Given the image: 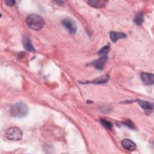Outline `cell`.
Returning a JSON list of instances; mask_svg holds the SVG:
<instances>
[{
	"label": "cell",
	"mask_w": 154,
	"mask_h": 154,
	"mask_svg": "<svg viewBox=\"0 0 154 154\" xmlns=\"http://www.w3.org/2000/svg\"><path fill=\"white\" fill-rule=\"evenodd\" d=\"M122 146L124 149L129 151H134L136 149L135 143L130 139H124L122 141Z\"/></svg>",
	"instance_id": "cell-7"
},
{
	"label": "cell",
	"mask_w": 154,
	"mask_h": 154,
	"mask_svg": "<svg viewBox=\"0 0 154 154\" xmlns=\"http://www.w3.org/2000/svg\"><path fill=\"white\" fill-rule=\"evenodd\" d=\"M142 81L147 85H152L154 83V75L152 73L143 72L140 75Z\"/></svg>",
	"instance_id": "cell-6"
},
{
	"label": "cell",
	"mask_w": 154,
	"mask_h": 154,
	"mask_svg": "<svg viewBox=\"0 0 154 154\" xmlns=\"http://www.w3.org/2000/svg\"><path fill=\"white\" fill-rule=\"evenodd\" d=\"M123 123H124L126 126H128V127L130 128H134V125H133V123H132L131 121H129V120H127V121Z\"/></svg>",
	"instance_id": "cell-17"
},
{
	"label": "cell",
	"mask_w": 154,
	"mask_h": 154,
	"mask_svg": "<svg viewBox=\"0 0 154 154\" xmlns=\"http://www.w3.org/2000/svg\"><path fill=\"white\" fill-rule=\"evenodd\" d=\"M143 20H144V16H143V14L141 13V12H138L135 18H134V22L138 25H140L143 23Z\"/></svg>",
	"instance_id": "cell-13"
},
{
	"label": "cell",
	"mask_w": 154,
	"mask_h": 154,
	"mask_svg": "<svg viewBox=\"0 0 154 154\" xmlns=\"http://www.w3.org/2000/svg\"><path fill=\"white\" fill-rule=\"evenodd\" d=\"M5 3L8 5V6H13L14 5H15V3L16 2L14 1H13V0H7L5 1Z\"/></svg>",
	"instance_id": "cell-16"
},
{
	"label": "cell",
	"mask_w": 154,
	"mask_h": 154,
	"mask_svg": "<svg viewBox=\"0 0 154 154\" xmlns=\"http://www.w3.org/2000/svg\"><path fill=\"white\" fill-rule=\"evenodd\" d=\"M87 2L90 6L94 8H102L106 4V1H98V0H92V1L91 0V1H88Z\"/></svg>",
	"instance_id": "cell-11"
},
{
	"label": "cell",
	"mask_w": 154,
	"mask_h": 154,
	"mask_svg": "<svg viewBox=\"0 0 154 154\" xmlns=\"http://www.w3.org/2000/svg\"><path fill=\"white\" fill-rule=\"evenodd\" d=\"M100 56L101 57L99 58L94 61L91 63V64L93 66H94L95 68H96L99 70H102L103 69V67L105 66V63L107 60V58H108L107 55H102Z\"/></svg>",
	"instance_id": "cell-5"
},
{
	"label": "cell",
	"mask_w": 154,
	"mask_h": 154,
	"mask_svg": "<svg viewBox=\"0 0 154 154\" xmlns=\"http://www.w3.org/2000/svg\"><path fill=\"white\" fill-rule=\"evenodd\" d=\"M109 51V45H107L103 47H102L99 51L98 52L99 55H108V52Z\"/></svg>",
	"instance_id": "cell-15"
},
{
	"label": "cell",
	"mask_w": 154,
	"mask_h": 154,
	"mask_svg": "<svg viewBox=\"0 0 154 154\" xmlns=\"http://www.w3.org/2000/svg\"><path fill=\"white\" fill-rule=\"evenodd\" d=\"M5 135L10 140L18 141L22 137V132L19 128L11 127L6 131Z\"/></svg>",
	"instance_id": "cell-3"
},
{
	"label": "cell",
	"mask_w": 154,
	"mask_h": 154,
	"mask_svg": "<svg viewBox=\"0 0 154 154\" xmlns=\"http://www.w3.org/2000/svg\"><path fill=\"white\" fill-rule=\"evenodd\" d=\"M26 23L31 29L35 31L42 29L45 24L44 19L40 15L31 14L26 18Z\"/></svg>",
	"instance_id": "cell-1"
},
{
	"label": "cell",
	"mask_w": 154,
	"mask_h": 154,
	"mask_svg": "<svg viewBox=\"0 0 154 154\" xmlns=\"http://www.w3.org/2000/svg\"><path fill=\"white\" fill-rule=\"evenodd\" d=\"M100 123L102 125V126L106 129L110 130V129H111V128L112 127V123L110 122H109L105 119H100Z\"/></svg>",
	"instance_id": "cell-14"
},
{
	"label": "cell",
	"mask_w": 154,
	"mask_h": 154,
	"mask_svg": "<svg viewBox=\"0 0 154 154\" xmlns=\"http://www.w3.org/2000/svg\"><path fill=\"white\" fill-rule=\"evenodd\" d=\"M23 46L24 48L29 52H34L35 51V49L32 44L31 39L28 37H24L23 38Z\"/></svg>",
	"instance_id": "cell-10"
},
{
	"label": "cell",
	"mask_w": 154,
	"mask_h": 154,
	"mask_svg": "<svg viewBox=\"0 0 154 154\" xmlns=\"http://www.w3.org/2000/svg\"><path fill=\"white\" fill-rule=\"evenodd\" d=\"M62 25L70 34H75L77 31V26L75 22L70 18H65L62 21Z\"/></svg>",
	"instance_id": "cell-4"
},
{
	"label": "cell",
	"mask_w": 154,
	"mask_h": 154,
	"mask_svg": "<svg viewBox=\"0 0 154 154\" xmlns=\"http://www.w3.org/2000/svg\"><path fill=\"white\" fill-rule=\"evenodd\" d=\"M109 79V76L107 75L100 76L96 79H95L94 80L91 81V83H94V84H103L106 82Z\"/></svg>",
	"instance_id": "cell-12"
},
{
	"label": "cell",
	"mask_w": 154,
	"mask_h": 154,
	"mask_svg": "<svg viewBox=\"0 0 154 154\" xmlns=\"http://www.w3.org/2000/svg\"><path fill=\"white\" fill-rule=\"evenodd\" d=\"M138 102L140 106L146 112H152L153 110V105L152 103L147 102L146 100H138Z\"/></svg>",
	"instance_id": "cell-8"
},
{
	"label": "cell",
	"mask_w": 154,
	"mask_h": 154,
	"mask_svg": "<svg viewBox=\"0 0 154 154\" xmlns=\"http://www.w3.org/2000/svg\"><path fill=\"white\" fill-rule=\"evenodd\" d=\"M109 37L111 41L114 43L116 42L119 39L124 38L126 37V35L122 32H117V31H111L109 34Z\"/></svg>",
	"instance_id": "cell-9"
},
{
	"label": "cell",
	"mask_w": 154,
	"mask_h": 154,
	"mask_svg": "<svg viewBox=\"0 0 154 154\" xmlns=\"http://www.w3.org/2000/svg\"><path fill=\"white\" fill-rule=\"evenodd\" d=\"M27 113V105L22 102L14 103L10 108V114L14 117H22L25 116Z\"/></svg>",
	"instance_id": "cell-2"
}]
</instances>
